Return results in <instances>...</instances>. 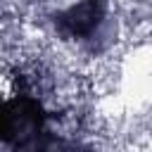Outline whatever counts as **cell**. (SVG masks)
<instances>
[{"label":"cell","instance_id":"obj_1","mask_svg":"<svg viewBox=\"0 0 152 152\" xmlns=\"http://www.w3.org/2000/svg\"><path fill=\"white\" fill-rule=\"evenodd\" d=\"M45 131V109L31 95L0 100V140L19 145Z\"/></svg>","mask_w":152,"mask_h":152},{"label":"cell","instance_id":"obj_2","mask_svg":"<svg viewBox=\"0 0 152 152\" xmlns=\"http://www.w3.org/2000/svg\"><path fill=\"white\" fill-rule=\"evenodd\" d=\"M104 17L102 0H83L55 17V26L66 38H86L90 36Z\"/></svg>","mask_w":152,"mask_h":152},{"label":"cell","instance_id":"obj_3","mask_svg":"<svg viewBox=\"0 0 152 152\" xmlns=\"http://www.w3.org/2000/svg\"><path fill=\"white\" fill-rule=\"evenodd\" d=\"M14 152H59V140L48 133V131H40L38 135L14 145Z\"/></svg>","mask_w":152,"mask_h":152}]
</instances>
